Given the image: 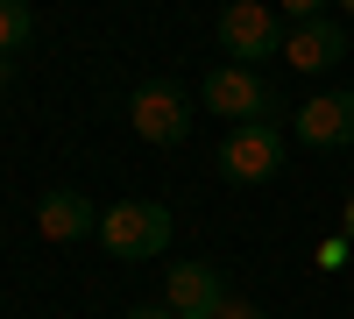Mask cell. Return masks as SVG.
I'll return each mask as SVG.
<instances>
[{
  "label": "cell",
  "instance_id": "cell-1",
  "mask_svg": "<svg viewBox=\"0 0 354 319\" xmlns=\"http://www.w3.org/2000/svg\"><path fill=\"white\" fill-rule=\"evenodd\" d=\"M177 235L170 206H156V199H121V206L100 213V248L113 255V263H149V255H163Z\"/></svg>",
  "mask_w": 354,
  "mask_h": 319
},
{
  "label": "cell",
  "instance_id": "cell-2",
  "mask_svg": "<svg viewBox=\"0 0 354 319\" xmlns=\"http://www.w3.org/2000/svg\"><path fill=\"white\" fill-rule=\"evenodd\" d=\"M128 128L142 142H156V149H177L192 135V93L177 78H142L135 100H128Z\"/></svg>",
  "mask_w": 354,
  "mask_h": 319
},
{
  "label": "cell",
  "instance_id": "cell-3",
  "mask_svg": "<svg viewBox=\"0 0 354 319\" xmlns=\"http://www.w3.org/2000/svg\"><path fill=\"white\" fill-rule=\"evenodd\" d=\"M220 50H227V64H270V57H283V15L262 8V0H227L220 8Z\"/></svg>",
  "mask_w": 354,
  "mask_h": 319
},
{
  "label": "cell",
  "instance_id": "cell-4",
  "mask_svg": "<svg viewBox=\"0 0 354 319\" xmlns=\"http://www.w3.org/2000/svg\"><path fill=\"white\" fill-rule=\"evenodd\" d=\"M283 170V128L277 121H234V135L220 142V178L227 185H270Z\"/></svg>",
  "mask_w": 354,
  "mask_h": 319
},
{
  "label": "cell",
  "instance_id": "cell-5",
  "mask_svg": "<svg viewBox=\"0 0 354 319\" xmlns=\"http://www.w3.org/2000/svg\"><path fill=\"white\" fill-rule=\"evenodd\" d=\"M198 100L213 107V113H227V121H270V113H277V93H270V78H262L255 64H220V71H205Z\"/></svg>",
  "mask_w": 354,
  "mask_h": 319
},
{
  "label": "cell",
  "instance_id": "cell-6",
  "mask_svg": "<svg viewBox=\"0 0 354 319\" xmlns=\"http://www.w3.org/2000/svg\"><path fill=\"white\" fill-rule=\"evenodd\" d=\"M290 135H298L305 149H354V85L347 93H312L290 113Z\"/></svg>",
  "mask_w": 354,
  "mask_h": 319
},
{
  "label": "cell",
  "instance_id": "cell-7",
  "mask_svg": "<svg viewBox=\"0 0 354 319\" xmlns=\"http://www.w3.org/2000/svg\"><path fill=\"white\" fill-rule=\"evenodd\" d=\"M227 298H234V291H227V277H220L213 263H177V270L163 277V305H170L177 319H213Z\"/></svg>",
  "mask_w": 354,
  "mask_h": 319
},
{
  "label": "cell",
  "instance_id": "cell-8",
  "mask_svg": "<svg viewBox=\"0 0 354 319\" xmlns=\"http://www.w3.org/2000/svg\"><path fill=\"white\" fill-rule=\"evenodd\" d=\"M340 57H347V28H340L333 15H312V21H298V28L283 36V64L305 71V78H312V71H333Z\"/></svg>",
  "mask_w": 354,
  "mask_h": 319
},
{
  "label": "cell",
  "instance_id": "cell-9",
  "mask_svg": "<svg viewBox=\"0 0 354 319\" xmlns=\"http://www.w3.org/2000/svg\"><path fill=\"white\" fill-rule=\"evenodd\" d=\"M36 227H43V241H85V235H100V213H93V199H85V192L57 185V192H43Z\"/></svg>",
  "mask_w": 354,
  "mask_h": 319
},
{
  "label": "cell",
  "instance_id": "cell-10",
  "mask_svg": "<svg viewBox=\"0 0 354 319\" xmlns=\"http://www.w3.org/2000/svg\"><path fill=\"white\" fill-rule=\"evenodd\" d=\"M28 36H36V15H28V0H0V57L28 50Z\"/></svg>",
  "mask_w": 354,
  "mask_h": 319
},
{
  "label": "cell",
  "instance_id": "cell-11",
  "mask_svg": "<svg viewBox=\"0 0 354 319\" xmlns=\"http://www.w3.org/2000/svg\"><path fill=\"white\" fill-rule=\"evenodd\" d=\"M347 241L354 235H326V241H319V270H340L347 263Z\"/></svg>",
  "mask_w": 354,
  "mask_h": 319
},
{
  "label": "cell",
  "instance_id": "cell-12",
  "mask_svg": "<svg viewBox=\"0 0 354 319\" xmlns=\"http://www.w3.org/2000/svg\"><path fill=\"white\" fill-rule=\"evenodd\" d=\"M277 15H290V21H312V15H326V0H277Z\"/></svg>",
  "mask_w": 354,
  "mask_h": 319
},
{
  "label": "cell",
  "instance_id": "cell-13",
  "mask_svg": "<svg viewBox=\"0 0 354 319\" xmlns=\"http://www.w3.org/2000/svg\"><path fill=\"white\" fill-rule=\"evenodd\" d=\"M213 319H270V312H262V305H248V298H227Z\"/></svg>",
  "mask_w": 354,
  "mask_h": 319
},
{
  "label": "cell",
  "instance_id": "cell-14",
  "mask_svg": "<svg viewBox=\"0 0 354 319\" xmlns=\"http://www.w3.org/2000/svg\"><path fill=\"white\" fill-rule=\"evenodd\" d=\"M128 319H177V312H170V305H135Z\"/></svg>",
  "mask_w": 354,
  "mask_h": 319
},
{
  "label": "cell",
  "instance_id": "cell-15",
  "mask_svg": "<svg viewBox=\"0 0 354 319\" xmlns=\"http://www.w3.org/2000/svg\"><path fill=\"white\" fill-rule=\"evenodd\" d=\"M8 78H15V57H0V93H8Z\"/></svg>",
  "mask_w": 354,
  "mask_h": 319
},
{
  "label": "cell",
  "instance_id": "cell-16",
  "mask_svg": "<svg viewBox=\"0 0 354 319\" xmlns=\"http://www.w3.org/2000/svg\"><path fill=\"white\" fill-rule=\"evenodd\" d=\"M340 227H347V235H354V199H347V213H340Z\"/></svg>",
  "mask_w": 354,
  "mask_h": 319
},
{
  "label": "cell",
  "instance_id": "cell-17",
  "mask_svg": "<svg viewBox=\"0 0 354 319\" xmlns=\"http://www.w3.org/2000/svg\"><path fill=\"white\" fill-rule=\"evenodd\" d=\"M340 8H347V15H354V0H340Z\"/></svg>",
  "mask_w": 354,
  "mask_h": 319
}]
</instances>
